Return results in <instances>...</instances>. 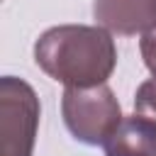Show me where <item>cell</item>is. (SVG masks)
<instances>
[{
  "label": "cell",
  "mask_w": 156,
  "mask_h": 156,
  "mask_svg": "<svg viewBox=\"0 0 156 156\" xmlns=\"http://www.w3.org/2000/svg\"><path fill=\"white\" fill-rule=\"evenodd\" d=\"M134 112L156 119V78L144 80L134 95Z\"/></svg>",
  "instance_id": "obj_6"
},
{
  "label": "cell",
  "mask_w": 156,
  "mask_h": 156,
  "mask_svg": "<svg viewBox=\"0 0 156 156\" xmlns=\"http://www.w3.org/2000/svg\"><path fill=\"white\" fill-rule=\"evenodd\" d=\"M61 115L71 136L88 146H105L124 119L107 83L93 88H66L61 95Z\"/></svg>",
  "instance_id": "obj_2"
},
{
  "label": "cell",
  "mask_w": 156,
  "mask_h": 156,
  "mask_svg": "<svg viewBox=\"0 0 156 156\" xmlns=\"http://www.w3.org/2000/svg\"><path fill=\"white\" fill-rule=\"evenodd\" d=\"M37 66L66 88L107 83L117 66L112 32L100 24H58L34 41Z\"/></svg>",
  "instance_id": "obj_1"
},
{
  "label": "cell",
  "mask_w": 156,
  "mask_h": 156,
  "mask_svg": "<svg viewBox=\"0 0 156 156\" xmlns=\"http://www.w3.org/2000/svg\"><path fill=\"white\" fill-rule=\"evenodd\" d=\"M93 17L112 34H144L156 27V0H95Z\"/></svg>",
  "instance_id": "obj_4"
},
{
  "label": "cell",
  "mask_w": 156,
  "mask_h": 156,
  "mask_svg": "<svg viewBox=\"0 0 156 156\" xmlns=\"http://www.w3.org/2000/svg\"><path fill=\"white\" fill-rule=\"evenodd\" d=\"M41 105L34 88L15 76L0 78V156H32Z\"/></svg>",
  "instance_id": "obj_3"
},
{
  "label": "cell",
  "mask_w": 156,
  "mask_h": 156,
  "mask_svg": "<svg viewBox=\"0 0 156 156\" xmlns=\"http://www.w3.org/2000/svg\"><path fill=\"white\" fill-rule=\"evenodd\" d=\"M139 51L144 58V66L149 68V73L156 78V27L146 29L139 39Z\"/></svg>",
  "instance_id": "obj_7"
},
{
  "label": "cell",
  "mask_w": 156,
  "mask_h": 156,
  "mask_svg": "<svg viewBox=\"0 0 156 156\" xmlns=\"http://www.w3.org/2000/svg\"><path fill=\"white\" fill-rule=\"evenodd\" d=\"M105 156H156V119L134 112L105 141Z\"/></svg>",
  "instance_id": "obj_5"
}]
</instances>
